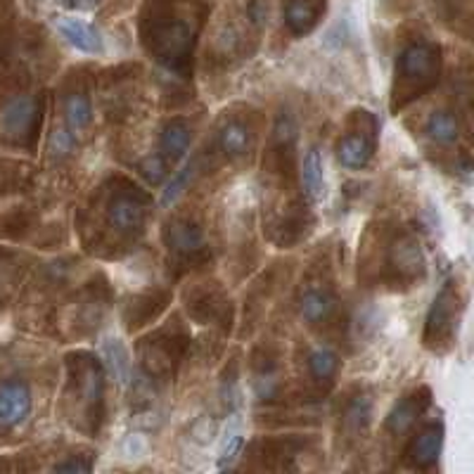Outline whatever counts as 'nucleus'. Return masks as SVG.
<instances>
[{"label":"nucleus","mask_w":474,"mask_h":474,"mask_svg":"<svg viewBox=\"0 0 474 474\" xmlns=\"http://www.w3.org/2000/svg\"><path fill=\"white\" fill-rule=\"evenodd\" d=\"M200 27L201 15H194L176 0H147L140 17V41L169 76L183 81L193 72Z\"/></svg>","instance_id":"nucleus-1"},{"label":"nucleus","mask_w":474,"mask_h":474,"mask_svg":"<svg viewBox=\"0 0 474 474\" xmlns=\"http://www.w3.org/2000/svg\"><path fill=\"white\" fill-rule=\"evenodd\" d=\"M254 133L242 119H228L218 129V150L228 159L245 157L252 150Z\"/></svg>","instance_id":"nucleus-23"},{"label":"nucleus","mask_w":474,"mask_h":474,"mask_svg":"<svg viewBox=\"0 0 474 474\" xmlns=\"http://www.w3.org/2000/svg\"><path fill=\"white\" fill-rule=\"evenodd\" d=\"M69 5H72V8L88 10V8H95V5H98V0H69Z\"/></svg>","instance_id":"nucleus-34"},{"label":"nucleus","mask_w":474,"mask_h":474,"mask_svg":"<svg viewBox=\"0 0 474 474\" xmlns=\"http://www.w3.org/2000/svg\"><path fill=\"white\" fill-rule=\"evenodd\" d=\"M242 448H245V438L240 434V430L228 431L221 441V448H218V467L225 470L235 462L240 455H242Z\"/></svg>","instance_id":"nucleus-30"},{"label":"nucleus","mask_w":474,"mask_h":474,"mask_svg":"<svg viewBox=\"0 0 474 474\" xmlns=\"http://www.w3.org/2000/svg\"><path fill=\"white\" fill-rule=\"evenodd\" d=\"M187 313L197 323L225 325L230 320V302L216 285H201L187 295Z\"/></svg>","instance_id":"nucleus-12"},{"label":"nucleus","mask_w":474,"mask_h":474,"mask_svg":"<svg viewBox=\"0 0 474 474\" xmlns=\"http://www.w3.org/2000/svg\"><path fill=\"white\" fill-rule=\"evenodd\" d=\"M62 115H65L67 129L72 133L88 129V123L93 119V102L88 98L86 88H67L65 95H62Z\"/></svg>","instance_id":"nucleus-21"},{"label":"nucleus","mask_w":474,"mask_h":474,"mask_svg":"<svg viewBox=\"0 0 474 474\" xmlns=\"http://www.w3.org/2000/svg\"><path fill=\"white\" fill-rule=\"evenodd\" d=\"M193 143V129L186 119H171L164 123L162 136H159V154L166 162H178L186 157L187 147Z\"/></svg>","instance_id":"nucleus-22"},{"label":"nucleus","mask_w":474,"mask_h":474,"mask_svg":"<svg viewBox=\"0 0 474 474\" xmlns=\"http://www.w3.org/2000/svg\"><path fill=\"white\" fill-rule=\"evenodd\" d=\"M55 27L62 36L69 41V43L81 52H91V55H100L105 51V43H102L100 31L91 27L83 20H76V17H55Z\"/></svg>","instance_id":"nucleus-18"},{"label":"nucleus","mask_w":474,"mask_h":474,"mask_svg":"<svg viewBox=\"0 0 474 474\" xmlns=\"http://www.w3.org/2000/svg\"><path fill=\"white\" fill-rule=\"evenodd\" d=\"M441 48L430 41H415L399 52L391 88V112H399L438 83Z\"/></svg>","instance_id":"nucleus-3"},{"label":"nucleus","mask_w":474,"mask_h":474,"mask_svg":"<svg viewBox=\"0 0 474 474\" xmlns=\"http://www.w3.org/2000/svg\"><path fill=\"white\" fill-rule=\"evenodd\" d=\"M325 12V0H288L285 24L295 36H304L316 29Z\"/></svg>","instance_id":"nucleus-20"},{"label":"nucleus","mask_w":474,"mask_h":474,"mask_svg":"<svg viewBox=\"0 0 474 474\" xmlns=\"http://www.w3.org/2000/svg\"><path fill=\"white\" fill-rule=\"evenodd\" d=\"M302 180L304 190L309 194L311 200H320L325 190V176H323V159H320V152L316 147H311L304 157L302 166Z\"/></svg>","instance_id":"nucleus-27"},{"label":"nucleus","mask_w":474,"mask_h":474,"mask_svg":"<svg viewBox=\"0 0 474 474\" xmlns=\"http://www.w3.org/2000/svg\"><path fill=\"white\" fill-rule=\"evenodd\" d=\"M59 3H69V0H59Z\"/></svg>","instance_id":"nucleus-35"},{"label":"nucleus","mask_w":474,"mask_h":474,"mask_svg":"<svg viewBox=\"0 0 474 474\" xmlns=\"http://www.w3.org/2000/svg\"><path fill=\"white\" fill-rule=\"evenodd\" d=\"M306 448L299 438H268V441H257L252 446L254 458H261L264 467L268 470H295L292 460Z\"/></svg>","instance_id":"nucleus-17"},{"label":"nucleus","mask_w":474,"mask_h":474,"mask_svg":"<svg viewBox=\"0 0 474 474\" xmlns=\"http://www.w3.org/2000/svg\"><path fill=\"white\" fill-rule=\"evenodd\" d=\"M200 173V159H193V162H187L183 169H180L176 176H173L171 180H169V186H166L164 194H162V204L164 207H169V204H173V201L178 200L180 194L186 193L187 186L193 183V178Z\"/></svg>","instance_id":"nucleus-29"},{"label":"nucleus","mask_w":474,"mask_h":474,"mask_svg":"<svg viewBox=\"0 0 474 474\" xmlns=\"http://www.w3.org/2000/svg\"><path fill=\"white\" fill-rule=\"evenodd\" d=\"M65 403L72 424L91 434L100 430L105 420V366L95 353L67 356Z\"/></svg>","instance_id":"nucleus-2"},{"label":"nucleus","mask_w":474,"mask_h":474,"mask_svg":"<svg viewBox=\"0 0 474 474\" xmlns=\"http://www.w3.org/2000/svg\"><path fill=\"white\" fill-rule=\"evenodd\" d=\"M441 446H444V424H424L423 430L410 438L408 448H406V462L413 470H431L438 462Z\"/></svg>","instance_id":"nucleus-14"},{"label":"nucleus","mask_w":474,"mask_h":474,"mask_svg":"<svg viewBox=\"0 0 474 474\" xmlns=\"http://www.w3.org/2000/svg\"><path fill=\"white\" fill-rule=\"evenodd\" d=\"M460 289L455 282H446L444 288L438 289L434 296L430 313H427V323H424L423 342L431 352H446L451 349L455 342V332H458V318H460Z\"/></svg>","instance_id":"nucleus-6"},{"label":"nucleus","mask_w":474,"mask_h":474,"mask_svg":"<svg viewBox=\"0 0 474 474\" xmlns=\"http://www.w3.org/2000/svg\"><path fill=\"white\" fill-rule=\"evenodd\" d=\"M41 100L31 95H15L5 102L0 112V133L8 138L10 143L31 147L41 129Z\"/></svg>","instance_id":"nucleus-10"},{"label":"nucleus","mask_w":474,"mask_h":474,"mask_svg":"<svg viewBox=\"0 0 474 474\" xmlns=\"http://www.w3.org/2000/svg\"><path fill=\"white\" fill-rule=\"evenodd\" d=\"M306 366H309V375L316 384H320V387H332L335 384V377L339 373V359L332 349H328V346L313 349L309 353Z\"/></svg>","instance_id":"nucleus-25"},{"label":"nucleus","mask_w":474,"mask_h":474,"mask_svg":"<svg viewBox=\"0 0 474 474\" xmlns=\"http://www.w3.org/2000/svg\"><path fill=\"white\" fill-rule=\"evenodd\" d=\"M152 200L133 180L112 178L102 193V216L116 240H138L150 216Z\"/></svg>","instance_id":"nucleus-4"},{"label":"nucleus","mask_w":474,"mask_h":474,"mask_svg":"<svg viewBox=\"0 0 474 474\" xmlns=\"http://www.w3.org/2000/svg\"><path fill=\"white\" fill-rule=\"evenodd\" d=\"M427 136H430L431 143L437 145H453L458 143L460 136V122L455 112H448V109H438L434 115L427 119Z\"/></svg>","instance_id":"nucleus-26"},{"label":"nucleus","mask_w":474,"mask_h":474,"mask_svg":"<svg viewBox=\"0 0 474 474\" xmlns=\"http://www.w3.org/2000/svg\"><path fill=\"white\" fill-rule=\"evenodd\" d=\"M48 150H51V157L62 162L72 154L74 150V133L69 129H55L51 133V143H48Z\"/></svg>","instance_id":"nucleus-31"},{"label":"nucleus","mask_w":474,"mask_h":474,"mask_svg":"<svg viewBox=\"0 0 474 474\" xmlns=\"http://www.w3.org/2000/svg\"><path fill=\"white\" fill-rule=\"evenodd\" d=\"M424 275V254L420 240L410 233H394L384 245L382 278L389 285H413Z\"/></svg>","instance_id":"nucleus-7"},{"label":"nucleus","mask_w":474,"mask_h":474,"mask_svg":"<svg viewBox=\"0 0 474 474\" xmlns=\"http://www.w3.org/2000/svg\"><path fill=\"white\" fill-rule=\"evenodd\" d=\"M280 367L273 356H254V391L259 401H275V396L280 394Z\"/></svg>","instance_id":"nucleus-24"},{"label":"nucleus","mask_w":474,"mask_h":474,"mask_svg":"<svg viewBox=\"0 0 474 474\" xmlns=\"http://www.w3.org/2000/svg\"><path fill=\"white\" fill-rule=\"evenodd\" d=\"M187 346H190V337L178 325H166L162 330L152 332L138 344V359L143 373L150 380H169L180 366V360L186 359Z\"/></svg>","instance_id":"nucleus-5"},{"label":"nucleus","mask_w":474,"mask_h":474,"mask_svg":"<svg viewBox=\"0 0 474 474\" xmlns=\"http://www.w3.org/2000/svg\"><path fill=\"white\" fill-rule=\"evenodd\" d=\"M171 295L164 292V289H154V292H145V295L133 296L123 311V320L129 325V330H136L140 325L152 323L154 318L166 309V304H169Z\"/></svg>","instance_id":"nucleus-19"},{"label":"nucleus","mask_w":474,"mask_h":474,"mask_svg":"<svg viewBox=\"0 0 474 474\" xmlns=\"http://www.w3.org/2000/svg\"><path fill=\"white\" fill-rule=\"evenodd\" d=\"M377 136H380V126L375 115L367 109H356L349 116L346 123V133L339 138L337 143V159L346 169H363L370 164L377 150Z\"/></svg>","instance_id":"nucleus-8"},{"label":"nucleus","mask_w":474,"mask_h":474,"mask_svg":"<svg viewBox=\"0 0 474 474\" xmlns=\"http://www.w3.org/2000/svg\"><path fill=\"white\" fill-rule=\"evenodd\" d=\"M299 313L311 328H325L337 318L339 299L332 285L323 280H309L299 292Z\"/></svg>","instance_id":"nucleus-11"},{"label":"nucleus","mask_w":474,"mask_h":474,"mask_svg":"<svg viewBox=\"0 0 474 474\" xmlns=\"http://www.w3.org/2000/svg\"><path fill=\"white\" fill-rule=\"evenodd\" d=\"M55 472H91L93 470V460L83 458V455H69L67 460H59L52 467Z\"/></svg>","instance_id":"nucleus-33"},{"label":"nucleus","mask_w":474,"mask_h":474,"mask_svg":"<svg viewBox=\"0 0 474 474\" xmlns=\"http://www.w3.org/2000/svg\"><path fill=\"white\" fill-rule=\"evenodd\" d=\"M373 423V394L367 389H359L356 394L346 399L339 420V431L344 434L346 441H359Z\"/></svg>","instance_id":"nucleus-15"},{"label":"nucleus","mask_w":474,"mask_h":474,"mask_svg":"<svg viewBox=\"0 0 474 474\" xmlns=\"http://www.w3.org/2000/svg\"><path fill=\"white\" fill-rule=\"evenodd\" d=\"M34 396L27 382L8 380L0 384V427L15 430L31 415Z\"/></svg>","instance_id":"nucleus-13"},{"label":"nucleus","mask_w":474,"mask_h":474,"mask_svg":"<svg viewBox=\"0 0 474 474\" xmlns=\"http://www.w3.org/2000/svg\"><path fill=\"white\" fill-rule=\"evenodd\" d=\"M102 353H105L109 370H112V375L116 377V382H119V384H129L130 359H129V352L123 349L122 342H119V339H107L105 346H102Z\"/></svg>","instance_id":"nucleus-28"},{"label":"nucleus","mask_w":474,"mask_h":474,"mask_svg":"<svg viewBox=\"0 0 474 474\" xmlns=\"http://www.w3.org/2000/svg\"><path fill=\"white\" fill-rule=\"evenodd\" d=\"M164 245L176 266L193 268L209 259L201 223L193 216H176L164 225Z\"/></svg>","instance_id":"nucleus-9"},{"label":"nucleus","mask_w":474,"mask_h":474,"mask_svg":"<svg viewBox=\"0 0 474 474\" xmlns=\"http://www.w3.org/2000/svg\"><path fill=\"white\" fill-rule=\"evenodd\" d=\"M166 169H169V162L162 154H150V157L140 162V171H143V176L150 180L152 186H157V183H162L166 178Z\"/></svg>","instance_id":"nucleus-32"},{"label":"nucleus","mask_w":474,"mask_h":474,"mask_svg":"<svg viewBox=\"0 0 474 474\" xmlns=\"http://www.w3.org/2000/svg\"><path fill=\"white\" fill-rule=\"evenodd\" d=\"M431 403V391L427 387L415 389L413 394H408L406 399L396 403L391 413L387 415V423H384V430L394 437H403L406 431L413 430V424L424 415V410L430 408Z\"/></svg>","instance_id":"nucleus-16"}]
</instances>
